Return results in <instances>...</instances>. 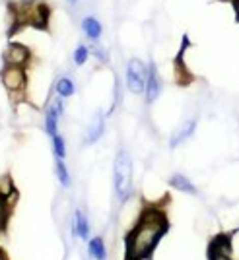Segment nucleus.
Returning a JSON list of instances; mask_svg holds the SVG:
<instances>
[{
    "label": "nucleus",
    "instance_id": "f257e3e1",
    "mask_svg": "<svg viewBox=\"0 0 239 260\" xmlns=\"http://www.w3.org/2000/svg\"><path fill=\"white\" fill-rule=\"evenodd\" d=\"M169 223L162 210L146 208L134 223V228L127 233L125 239V260H146L152 256L154 249L167 233Z\"/></svg>",
    "mask_w": 239,
    "mask_h": 260
},
{
    "label": "nucleus",
    "instance_id": "f03ea898",
    "mask_svg": "<svg viewBox=\"0 0 239 260\" xmlns=\"http://www.w3.org/2000/svg\"><path fill=\"white\" fill-rule=\"evenodd\" d=\"M132 157L125 148H121L115 155V165H113V188H115V198L119 204H125L132 194Z\"/></svg>",
    "mask_w": 239,
    "mask_h": 260
},
{
    "label": "nucleus",
    "instance_id": "7ed1b4c3",
    "mask_svg": "<svg viewBox=\"0 0 239 260\" xmlns=\"http://www.w3.org/2000/svg\"><path fill=\"white\" fill-rule=\"evenodd\" d=\"M0 82L4 89L10 93V95H18L25 91L27 86V68L23 66H10L4 64L0 70Z\"/></svg>",
    "mask_w": 239,
    "mask_h": 260
},
{
    "label": "nucleus",
    "instance_id": "20e7f679",
    "mask_svg": "<svg viewBox=\"0 0 239 260\" xmlns=\"http://www.w3.org/2000/svg\"><path fill=\"white\" fill-rule=\"evenodd\" d=\"M146 80H148V66L144 64L140 58H131L127 62V70H125L127 89L134 95H140L146 89Z\"/></svg>",
    "mask_w": 239,
    "mask_h": 260
},
{
    "label": "nucleus",
    "instance_id": "39448f33",
    "mask_svg": "<svg viewBox=\"0 0 239 260\" xmlns=\"http://www.w3.org/2000/svg\"><path fill=\"white\" fill-rule=\"evenodd\" d=\"M33 53L27 45L18 43V41H12V43L6 45V49L2 51V62L10 66H27L32 64Z\"/></svg>",
    "mask_w": 239,
    "mask_h": 260
},
{
    "label": "nucleus",
    "instance_id": "423d86ee",
    "mask_svg": "<svg viewBox=\"0 0 239 260\" xmlns=\"http://www.w3.org/2000/svg\"><path fill=\"white\" fill-rule=\"evenodd\" d=\"M162 93V78L158 74V68L154 62L148 64V80H146V89H144V95H146V103L152 105L156 99L160 98Z\"/></svg>",
    "mask_w": 239,
    "mask_h": 260
},
{
    "label": "nucleus",
    "instance_id": "0eeeda50",
    "mask_svg": "<svg viewBox=\"0 0 239 260\" xmlns=\"http://www.w3.org/2000/svg\"><path fill=\"white\" fill-rule=\"evenodd\" d=\"M105 134V115L98 111L94 115V119L89 122V126L86 130V136H84V146H94L96 142L101 140V136Z\"/></svg>",
    "mask_w": 239,
    "mask_h": 260
},
{
    "label": "nucleus",
    "instance_id": "6e6552de",
    "mask_svg": "<svg viewBox=\"0 0 239 260\" xmlns=\"http://www.w3.org/2000/svg\"><path fill=\"white\" fill-rule=\"evenodd\" d=\"M72 235L80 237L82 241H89L92 237V225H89V217L84 210L76 208L74 217H72Z\"/></svg>",
    "mask_w": 239,
    "mask_h": 260
},
{
    "label": "nucleus",
    "instance_id": "1a4fd4ad",
    "mask_svg": "<svg viewBox=\"0 0 239 260\" xmlns=\"http://www.w3.org/2000/svg\"><path fill=\"white\" fill-rule=\"evenodd\" d=\"M196 130V119H189L185 120L179 128L175 130V134L171 136V140H169V148L171 150H175V148H179L183 142H187L193 134H195Z\"/></svg>",
    "mask_w": 239,
    "mask_h": 260
},
{
    "label": "nucleus",
    "instance_id": "9d476101",
    "mask_svg": "<svg viewBox=\"0 0 239 260\" xmlns=\"http://www.w3.org/2000/svg\"><path fill=\"white\" fill-rule=\"evenodd\" d=\"M82 33L86 35V39H89L92 43H96L103 35V25H101V22L96 16H84L82 18Z\"/></svg>",
    "mask_w": 239,
    "mask_h": 260
},
{
    "label": "nucleus",
    "instance_id": "9b49d317",
    "mask_svg": "<svg viewBox=\"0 0 239 260\" xmlns=\"http://www.w3.org/2000/svg\"><path fill=\"white\" fill-rule=\"evenodd\" d=\"M87 254L94 260H107V247H105V241H103L101 235L89 237V241H87Z\"/></svg>",
    "mask_w": 239,
    "mask_h": 260
},
{
    "label": "nucleus",
    "instance_id": "f8f14e48",
    "mask_svg": "<svg viewBox=\"0 0 239 260\" xmlns=\"http://www.w3.org/2000/svg\"><path fill=\"white\" fill-rule=\"evenodd\" d=\"M169 184L173 186L175 190H179V192H187V194H196V192H198L195 184L191 183V179H189V177H185V175H181V173L171 175Z\"/></svg>",
    "mask_w": 239,
    "mask_h": 260
},
{
    "label": "nucleus",
    "instance_id": "ddd939ff",
    "mask_svg": "<svg viewBox=\"0 0 239 260\" xmlns=\"http://www.w3.org/2000/svg\"><path fill=\"white\" fill-rule=\"evenodd\" d=\"M54 91H56V95H61L63 99H68L76 93V84H74V80L70 76H63L56 80Z\"/></svg>",
    "mask_w": 239,
    "mask_h": 260
},
{
    "label": "nucleus",
    "instance_id": "4468645a",
    "mask_svg": "<svg viewBox=\"0 0 239 260\" xmlns=\"http://www.w3.org/2000/svg\"><path fill=\"white\" fill-rule=\"evenodd\" d=\"M58 120H61L58 113L49 105V107L45 109V132L49 136H54L58 132Z\"/></svg>",
    "mask_w": 239,
    "mask_h": 260
},
{
    "label": "nucleus",
    "instance_id": "2eb2a0df",
    "mask_svg": "<svg viewBox=\"0 0 239 260\" xmlns=\"http://www.w3.org/2000/svg\"><path fill=\"white\" fill-rule=\"evenodd\" d=\"M54 175H56L61 186H65V188L70 186L72 181H70V171H68V167H66L65 159H56V161H54Z\"/></svg>",
    "mask_w": 239,
    "mask_h": 260
},
{
    "label": "nucleus",
    "instance_id": "dca6fc26",
    "mask_svg": "<svg viewBox=\"0 0 239 260\" xmlns=\"http://www.w3.org/2000/svg\"><path fill=\"white\" fill-rule=\"evenodd\" d=\"M89 56H92V53H89V45L80 43L76 49H74V53H72V60H74V64L76 66H84Z\"/></svg>",
    "mask_w": 239,
    "mask_h": 260
},
{
    "label": "nucleus",
    "instance_id": "f3484780",
    "mask_svg": "<svg viewBox=\"0 0 239 260\" xmlns=\"http://www.w3.org/2000/svg\"><path fill=\"white\" fill-rule=\"evenodd\" d=\"M51 146H53V153L56 159H65L66 157V140L56 132L54 136H51Z\"/></svg>",
    "mask_w": 239,
    "mask_h": 260
},
{
    "label": "nucleus",
    "instance_id": "a211bd4d",
    "mask_svg": "<svg viewBox=\"0 0 239 260\" xmlns=\"http://www.w3.org/2000/svg\"><path fill=\"white\" fill-rule=\"evenodd\" d=\"M89 53H92V56H96V60H99L101 64H107V62H109V53H107V49H105L103 45H99L98 41H96V43L89 45Z\"/></svg>",
    "mask_w": 239,
    "mask_h": 260
},
{
    "label": "nucleus",
    "instance_id": "6ab92c4d",
    "mask_svg": "<svg viewBox=\"0 0 239 260\" xmlns=\"http://www.w3.org/2000/svg\"><path fill=\"white\" fill-rule=\"evenodd\" d=\"M228 254L233 260H239V229L228 235Z\"/></svg>",
    "mask_w": 239,
    "mask_h": 260
},
{
    "label": "nucleus",
    "instance_id": "aec40b11",
    "mask_svg": "<svg viewBox=\"0 0 239 260\" xmlns=\"http://www.w3.org/2000/svg\"><path fill=\"white\" fill-rule=\"evenodd\" d=\"M8 214H10V204H8V198L0 196V229H4V225H6Z\"/></svg>",
    "mask_w": 239,
    "mask_h": 260
},
{
    "label": "nucleus",
    "instance_id": "412c9836",
    "mask_svg": "<svg viewBox=\"0 0 239 260\" xmlns=\"http://www.w3.org/2000/svg\"><path fill=\"white\" fill-rule=\"evenodd\" d=\"M208 256H210V260H233L231 256H228L226 252L214 249V247H210V249H208Z\"/></svg>",
    "mask_w": 239,
    "mask_h": 260
},
{
    "label": "nucleus",
    "instance_id": "4be33fe9",
    "mask_svg": "<svg viewBox=\"0 0 239 260\" xmlns=\"http://www.w3.org/2000/svg\"><path fill=\"white\" fill-rule=\"evenodd\" d=\"M231 6H233V12H235V20L239 22V0H229Z\"/></svg>",
    "mask_w": 239,
    "mask_h": 260
},
{
    "label": "nucleus",
    "instance_id": "5701e85b",
    "mask_svg": "<svg viewBox=\"0 0 239 260\" xmlns=\"http://www.w3.org/2000/svg\"><path fill=\"white\" fill-rule=\"evenodd\" d=\"M66 2H68V6H72V8L78 6V0H66Z\"/></svg>",
    "mask_w": 239,
    "mask_h": 260
},
{
    "label": "nucleus",
    "instance_id": "b1692460",
    "mask_svg": "<svg viewBox=\"0 0 239 260\" xmlns=\"http://www.w3.org/2000/svg\"><path fill=\"white\" fill-rule=\"evenodd\" d=\"M23 4H35V2H39V0H22Z\"/></svg>",
    "mask_w": 239,
    "mask_h": 260
},
{
    "label": "nucleus",
    "instance_id": "393cba45",
    "mask_svg": "<svg viewBox=\"0 0 239 260\" xmlns=\"http://www.w3.org/2000/svg\"><path fill=\"white\" fill-rule=\"evenodd\" d=\"M0 260H2V256H0Z\"/></svg>",
    "mask_w": 239,
    "mask_h": 260
}]
</instances>
